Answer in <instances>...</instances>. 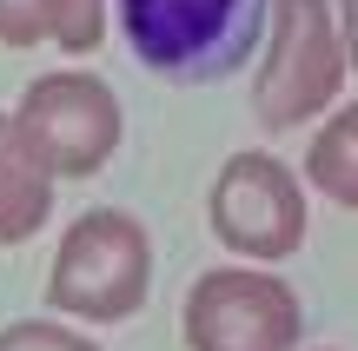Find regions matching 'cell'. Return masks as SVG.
I'll list each match as a JSON object with an SVG mask.
<instances>
[{
  "label": "cell",
  "mask_w": 358,
  "mask_h": 351,
  "mask_svg": "<svg viewBox=\"0 0 358 351\" xmlns=\"http://www.w3.org/2000/svg\"><path fill=\"white\" fill-rule=\"evenodd\" d=\"M345 33H338V0H272L266 53L252 73V113L266 133H292L319 119L345 87Z\"/></svg>",
  "instance_id": "3957f363"
},
{
  "label": "cell",
  "mask_w": 358,
  "mask_h": 351,
  "mask_svg": "<svg viewBox=\"0 0 358 351\" xmlns=\"http://www.w3.org/2000/svg\"><path fill=\"white\" fill-rule=\"evenodd\" d=\"M47 33H53L60 53L87 60L106 40V0H47Z\"/></svg>",
  "instance_id": "9c48e42d"
},
{
  "label": "cell",
  "mask_w": 358,
  "mask_h": 351,
  "mask_svg": "<svg viewBox=\"0 0 358 351\" xmlns=\"http://www.w3.org/2000/svg\"><path fill=\"white\" fill-rule=\"evenodd\" d=\"M47 33V0H0V47H40Z\"/></svg>",
  "instance_id": "8fae6325"
},
{
  "label": "cell",
  "mask_w": 358,
  "mask_h": 351,
  "mask_svg": "<svg viewBox=\"0 0 358 351\" xmlns=\"http://www.w3.org/2000/svg\"><path fill=\"white\" fill-rule=\"evenodd\" d=\"M53 186H60V179H53L47 159L27 146L20 119L0 113V246H27V239L47 225Z\"/></svg>",
  "instance_id": "52a82bcc"
},
{
  "label": "cell",
  "mask_w": 358,
  "mask_h": 351,
  "mask_svg": "<svg viewBox=\"0 0 358 351\" xmlns=\"http://www.w3.org/2000/svg\"><path fill=\"white\" fill-rule=\"evenodd\" d=\"M206 225L239 265H279L306 246L312 232V199L299 172L266 146H245L206 186Z\"/></svg>",
  "instance_id": "277c9868"
},
{
  "label": "cell",
  "mask_w": 358,
  "mask_h": 351,
  "mask_svg": "<svg viewBox=\"0 0 358 351\" xmlns=\"http://www.w3.org/2000/svg\"><path fill=\"white\" fill-rule=\"evenodd\" d=\"M272 0H120L133 60L166 80H219L266 40Z\"/></svg>",
  "instance_id": "7a4b0ae2"
},
{
  "label": "cell",
  "mask_w": 358,
  "mask_h": 351,
  "mask_svg": "<svg viewBox=\"0 0 358 351\" xmlns=\"http://www.w3.org/2000/svg\"><path fill=\"white\" fill-rule=\"evenodd\" d=\"M0 351H100V345L60 318H13V325H0Z\"/></svg>",
  "instance_id": "30bf717a"
},
{
  "label": "cell",
  "mask_w": 358,
  "mask_h": 351,
  "mask_svg": "<svg viewBox=\"0 0 358 351\" xmlns=\"http://www.w3.org/2000/svg\"><path fill=\"white\" fill-rule=\"evenodd\" d=\"M306 305L266 265H213L186 285L179 338L186 351H299Z\"/></svg>",
  "instance_id": "5b68a950"
},
{
  "label": "cell",
  "mask_w": 358,
  "mask_h": 351,
  "mask_svg": "<svg viewBox=\"0 0 358 351\" xmlns=\"http://www.w3.org/2000/svg\"><path fill=\"white\" fill-rule=\"evenodd\" d=\"M338 33H345V53H352V73H358V0H338Z\"/></svg>",
  "instance_id": "7c38bea8"
},
{
  "label": "cell",
  "mask_w": 358,
  "mask_h": 351,
  "mask_svg": "<svg viewBox=\"0 0 358 351\" xmlns=\"http://www.w3.org/2000/svg\"><path fill=\"white\" fill-rule=\"evenodd\" d=\"M13 119H20L27 146L47 159L53 179H93L120 153V133H127L120 93L93 73H73V66L27 80L20 100H13Z\"/></svg>",
  "instance_id": "8992f818"
},
{
  "label": "cell",
  "mask_w": 358,
  "mask_h": 351,
  "mask_svg": "<svg viewBox=\"0 0 358 351\" xmlns=\"http://www.w3.org/2000/svg\"><path fill=\"white\" fill-rule=\"evenodd\" d=\"M153 292V239L127 206H93L60 232L47 305L80 325H127Z\"/></svg>",
  "instance_id": "6da1fadb"
},
{
  "label": "cell",
  "mask_w": 358,
  "mask_h": 351,
  "mask_svg": "<svg viewBox=\"0 0 358 351\" xmlns=\"http://www.w3.org/2000/svg\"><path fill=\"white\" fill-rule=\"evenodd\" d=\"M306 186L325 193L332 206L358 212V100L338 106V113L319 126V140L306 146Z\"/></svg>",
  "instance_id": "ba28073f"
}]
</instances>
